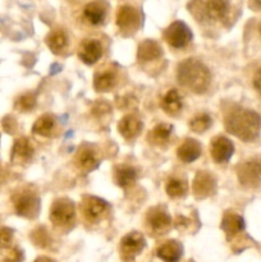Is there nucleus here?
Wrapping results in <instances>:
<instances>
[{"label":"nucleus","mask_w":261,"mask_h":262,"mask_svg":"<svg viewBox=\"0 0 261 262\" xmlns=\"http://www.w3.org/2000/svg\"><path fill=\"white\" fill-rule=\"evenodd\" d=\"M201 151L202 148L199 141L187 138V140H184L179 145L178 150H177V155H178L179 160L186 164H189L192 161L197 160L201 156Z\"/></svg>","instance_id":"nucleus-16"},{"label":"nucleus","mask_w":261,"mask_h":262,"mask_svg":"<svg viewBox=\"0 0 261 262\" xmlns=\"http://www.w3.org/2000/svg\"><path fill=\"white\" fill-rule=\"evenodd\" d=\"M192 37H193L192 31L182 20H176L164 31V38L174 49H181L188 45Z\"/></svg>","instance_id":"nucleus-4"},{"label":"nucleus","mask_w":261,"mask_h":262,"mask_svg":"<svg viewBox=\"0 0 261 262\" xmlns=\"http://www.w3.org/2000/svg\"><path fill=\"white\" fill-rule=\"evenodd\" d=\"M36 106V97L33 94H25L15 101V107L20 112H30Z\"/></svg>","instance_id":"nucleus-31"},{"label":"nucleus","mask_w":261,"mask_h":262,"mask_svg":"<svg viewBox=\"0 0 261 262\" xmlns=\"http://www.w3.org/2000/svg\"><path fill=\"white\" fill-rule=\"evenodd\" d=\"M189 9L201 22L224 23L230 15V0H192Z\"/></svg>","instance_id":"nucleus-3"},{"label":"nucleus","mask_w":261,"mask_h":262,"mask_svg":"<svg viewBox=\"0 0 261 262\" xmlns=\"http://www.w3.org/2000/svg\"><path fill=\"white\" fill-rule=\"evenodd\" d=\"M212 124V120L210 115L199 114L189 122V128L196 133H202L209 129Z\"/></svg>","instance_id":"nucleus-30"},{"label":"nucleus","mask_w":261,"mask_h":262,"mask_svg":"<svg viewBox=\"0 0 261 262\" xmlns=\"http://www.w3.org/2000/svg\"><path fill=\"white\" fill-rule=\"evenodd\" d=\"M74 216H76V209L71 200L59 199L51 206L50 219L55 225L67 227L73 223Z\"/></svg>","instance_id":"nucleus-6"},{"label":"nucleus","mask_w":261,"mask_h":262,"mask_svg":"<svg viewBox=\"0 0 261 262\" xmlns=\"http://www.w3.org/2000/svg\"><path fill=\"white\" fill-rule=\"evenodd\" d=\"M225 128L240 140L252 142L260 135L261 118L253 110L238 107L225 117Z\"/></svg>","instance_id":"nucleus-1"},{"label":"nucleus","mask_w":261,"mask_h":262,"mask_svg":"<svg viewBox=\"0 0 261 262\" xmlns=\"http://www.w3.org/2000/svg\"><path fill=\"white\" fill-rule=\"evenodd\" d=\"M177 76L179 83L194 94H204L211 83V73L197 59H186L179 63Z\"/></svg>","instance_id":"nucleus-2"},{"label":"nucleus","mask_w":261,"mask_h":262,"mask_svg":"<svg viewBox=\"0 0 261 262\" xmlns=\"http://www.w3.org/2000/svg\"><path fill=\"white\" fill-rule=\"evenodd\" d=\"M238 179L242 186L256 188L261 186V159L255 158L245 161L238 168Z\"/></svg>","instance_id":"nucleus-5"},{"label":"nucleus","mask_w":261,"mask_h":262,"mask_svg":"<svg viewBox=\"0 0 261 262\" xmlns=\"http://www.w3.org/2000/svg\"><path fill=\"white\" fill-rule=\"evenodd\" d=\"M160 106L166 114L176 115L181 112L183 102H182V97L177 90H169L165 95L163 96L160 101Z\"/></svg>","instance_id":"nucleus-21"},{"label":"nucleus","mask_w":261,"mask_h":262,"mask_svg":"<svg viewBox=\"0 0 261 262\" xmlns=\"http://www.w3.org/2000/svg\"><path fill=\"white\" fill-rule=\"evenodd\" d=\"M110 112V106L107 102L105 101H99L96 102V104L94 105V107H92V113L94 114H105V113H109Z\"/></svg>","instance_id":"nucleus-34"},{"label":"nucleus","mask_w":261,"mask_h":262,"mask_svg":"<svg viewBox=\"0 0 261 262\" xmlns=\"http://www.w3.org/2000/svg\"><path fill=\"white\" fill-rule=\"evenodd\" d=\"M14 209L20 216L33 219L40 210V200L32 192L23 191L14 197Z\"/></svg>","instance_id":"nucleus-7"},{"label":"nucleus","mask_w":261,"mask_h":262,"mask_svg":"<svg viewBox=\"0 0 261 262\" xmlns=\"http://www.w3.org/2000/svg\"><path fill=\"white\" fill-rule=\"evenodd\" d=\"M216 189V181L209 171H199L192 183V191L196 199L204 200L214 194Z\"/></svg>","instance_id":"nucleus-11"},{"label":"nucleus","mask_w":261,"mask_h":262,"mask_svg":"<svg viewBox=\"0 0 261 262\" xmlns=\"http://www.w3.org/2000/svg\"><path fill=\"white\" fill-rule=\"evenodd\" d=\"M107 210V204L104 200H100L94 196L84 197L82 205V212L89 222H97Z\"/></svg>","instance_id":"nucleus-14"},{"label":"nucleus","mask_w":261,"mask_h":262,"mask_svg":"<svg viewBox=\"0 0 261 262\" xmlns=\"http://www.w3.org/2000/svg\"><path fill=\"white\" fill-rule=\"evenodd\" d=\"M141 129H142V122L132 114L125 115L119 120V124H118V130L125 140H132L137 137Z\"/></svg>","instance_id":"nucleus-17"},{"label":"nucleus","mask_w":261,"mask_h":262,"mask_svg":"<svg viewBox=\"0 0 261 262\" xmlns=\"http://www.w3.org/2000/svg\"><path fill=\"white\" fill-rule=\"evenodd\" d=\"M258 31H260V35H261V23H260V27H258Z\"/></svg>","instance_id":"nucleus-38"},{"label":"nucleus","mask_w":261,"mask_h":262,"mask_svg":"<svg viewBox=\"0 0 261 262\" xmlns=\"http://www.w3.org/2000/svg\"><path fill=\"white\" fill-rule=\"evenodd\" d=\"M54 125H55V119H54L53 115L45 114L36 120L35 124H33L32 127V132L36 133V135L48 137V136L53 132Z\"/></svg>","instance_id":"nucleus-28"},{"label":"nucleus","mask_w":261,"mask_h":262,"mask_svg":"<svg viewBox=\"0 0 261 262\" xmlns=\"http://www.w3.org/2000/svg\"><path fill=\"white\" fill-rule=\"evenodd\" d=\"M115 183L122 188L129 187L137 181V171L132 168V166H119L115 170Z\"/></svg>","instance_id":"nucleus-26"},{"label":"nucleus","mask_w":261,"mask_h":262,"mask_svg":"<svg viewBox=\"0 0 261 262\" xmlns=\"http://www.w3.org/2000/svg\"><path fill=\"white\" fill-rule=\"evenodd\" d=\"M165 191L168 193L169 197L171 199H178V197L184 196L188 191V186L184 181H181V179L171 178L169 179L168 183H166Z\"/></svg>","instance_id":"nucleus-29"},{"label":"nucleus","mask_w":261,"mask_h":262,"mask_svg":"<svg viewBox=\"0 0 261 262\" xmlns=\"http://www.w3.org/2000/svg\"><path fill=\"white\" fill-rule=\"evenodd\" d=\"M141 25V15L135 7L122 5L117 12V26L123 33H135Z\"/></svg>","instance_id":"nucleus-8"},{"label":"nucleus","mask_w":261,"mask_h":262,"mask_svg":"<svg viewBox=\"0 0 261 262\" xmlns=\"http://www.w3.org/2000/svg\"><path fill=\"white\" fill-rule=\"evenodd\" d=\"M22 252H20L19 250H17V248H10V250L5 253L2 262H22Z\"/></svg>","instance_id":"nucleus-32"},{"label":"nucleus","mask_w":261,"mask_h":262,"mask_svg":"<svg viewBox=\"0 0 261 262\" xmlns=\"http://www.w3.org/2000/svg\"><path fill=\"white\" fill-rule=\"evenodd\" d=\"M234 154V145L229 138L224 136H217L211 141L210 155L216 164H224L230 160Z\"/></svg>","instance_id":"nucleus-10"},{"label":"nucleus","mask_w":261,"mask_h":262,"mask_svg":"<svg viewBox=\"0 0 261 262\" xmlns=\"http://www.w3.org/2000/svg\"><path fill=\"white\" fill-rule=\"evenodd\" d=\"M102 55V46L101 43L97 40H86L81 45L79 49L78 56L84 64L87 66H92V64L96 63Z\"/></svg>","instance_id":"nucleus-15"},{"label":"nucleus","mask_w":261,"mask_h":262,"mask_svg":"<svg viewBox=\"0 0 261 262\" xmlns=\"http://www.w3.org/2000/svg\"><path fill=\"white\" fill-rule=\"evenodd\" d=\"M35 262H56V261H54L53 258H50V257H45V256H41V257L36 258Z\"/></svg>","instance_id":"nucleus-37"},{"label":"nucleus","mask_w":261,"mask_h":262,"mask_svg":"<svg viewBox=\"0 0 261 262\" xmlns=\"http://www.w3.org/2000/svg\"><path fill=\"white\" fill-rule=\"evenodd\" d=\"M13 232L8 228H0V247H8L12 242Z\"/></svg>","instance_id":"nucleus-33"},{"label":"nucleus","mask_w":261,"mask_h":262,"mask_svg":"<svg viewBox=\"0 0 261 262\" xmlns=\"http://www.w3.org/2000/svg\"><path fill=\"white\" fill-rule=\"evenodd\" d=\"M156 253L164 262H178L183 253V247L177 241H166L158 248Z\"/></svg>","instance_id":"nucleus-18"},{"label":"nucleus","mask_w":261,"mask_h":262,"mask_svg":"<svg viewBox=\"0 0 261 262\" xmlns=\"http://www.w3.org/2000/svg\"><path fill=\"white\" fill-rule=\"evenodd\" d=\"M173 133V125L166 124V123H160V124L156 125L153 130L148 135V140L154 145H164V143H168L170 135Z\"/></svg>","instance_id":"nucleus-25"},{"label":"nucleus","mask_w":261,"mask_h":262,"mask_svg":"<svg viewBox=\"0 0 261 262\" xmlns=\"http://www.w3.org/2000/svg\"><path fill=\"white\" fill-rule=\"evenodd\" d=\"M138 59L142 61L155 60L161 56V48L156 41L145 40L138 46Z\"/></svg>","instance_id":"nucleus-22"},{"label":"nucleus","mask_w":261,"mask_h":262,"mask_svg":"<svg viewBox=\"0 0 261 262\" xmlns=\"http://www.w3.org/2000/svg\"><path fill=\"white\" fill-rule=\"evenodd\" d=\"M107 3L105 0H94L89 3L83 9V15L87 22L92 26H99L106 18Z\"/></svg>","instance_id":"nucleus-13"},{"label":"nucleus","mask_w":261,"mask_h":262,"mask_svg":"<svg viewBox=\"0 0 261 262\" xmlns=\"http://www.w3.org/2000/svg\"><path fill=\"white\" fill-rule=\"evenodd\" d=\"M115 74L114 72L109 71H102L99 73L95 74L94 78V87L96 91L99 92H106L112 90L115 84Z\"/></svg>","instance_id":"nucleus-27"},{"label":"nucleus","mask_w":261,"mask_h":262,"mask_svg":"<svg viewBox=\"0 0 261 262\" xmlns=\"http://www.w3.org/2000/svg\"><path fill=\"white\" fill-rule=\"evenodd\" d=\"M222 229L227 234L228 239L234 235L240 234L243 229H245V220L242 216L234 212H227L223 216L222 220Z\"/></svg>","instance_id":"nucleus-19"},{"label":"nucleus","mask_w":261,"mask_h":262,"mask_svg":"<svg viewBox=\"0 0 261 262\" xmlns=\"http://www.w3.org/2000/svg\"><path fill=\"white\" fill-rule=\"evenodd\" d=\"M250 4L253 9L261 10V0H250Z\"/></svg>","instance_id":"nucleus-36"},{"label":"nucleus","mask_w":261,"mask_h":262,"mask_svg":"<svg viewBox=\"0 0 261 262\" xmlns=\"http://www.w3.org/2000/svg\"><path fill=\"white\" fill-rule=\"evenodd\" d=\"M146 222L150 229L155 233H164L170 228L171 217L161 206H155L148 210Z\"/></svg>","instance_id":"nucleus-12"},{"label":"nucleus","mask_w":261,"mask_h":262,"mask_svg":"<svg viewBox=\"0 0 261 262\" xmlns=\"http://www.w3.org/2000/svg\"><path fill=\"white\" fill-rule=\"evenodd\" d=\"M33 146L31 141L26 137L18 138L14 142L12 150V160L14 161H26L32 156Z\"/></svg>","instance_id":"nucleus-23"},{"label":"nucleus","mask_w":261,"mask_h":262,"mask_svg":"<svg viewBox=\"0 0 261 262\" xmlns=\"http://www.w3.org/2000/svg\"><path fill=\"white\" fill-rule=\"evenodd\" d=\"M76 164L82 171L90 173V171H92L94 169H96L97 166H99L100 161L94 150H91V148L89 147H84L82 148L78 152V155H77Z\"/></svg>","instance_id":"nucleus-20"},{"label":"nucleus","mask_w":261,"mask_h":262,"mask_svg":"<svg viewBox=\"0 0 261 262\" xmlns=\"http://www.w3.org/2000/svg\"><path fill=\"white\" fill-rule=\"evenodd\" d=\"M145 238L140 233H129L120 241V255L124 261H132L145 248Z\"/></svg>","instance_id":"nucleus-9"},{"label":"nucleus","mask_w":261,"mask_h":262,"mask_svg":"<svg viewBox=\"0 0 261 262\" xmlns=\"http://www.w3.org/2000/svg\"><path fill=\"white\" fill-rule=\"evenodd\" d=\"M68 37L63 30H54L46 37V45L54 54H59L67 48Z\"/></svg>","instance_id":"nucleus-24"},{"label":"nucleus","mask_w":261,"mask_h":262,"mask_svg":"<svg viewBox=\"0 0 261 262\" xmlns=\"http://www.w3.org/2000/svg\"><path fill=\"white\" fill-rule=\"evenodd\" d=\"M253 86H255L256 91L261 96V67L257 69V72L255 73V77H253Z\"/></svg>","instance_id":"nucleus-35"}]
</instances>
